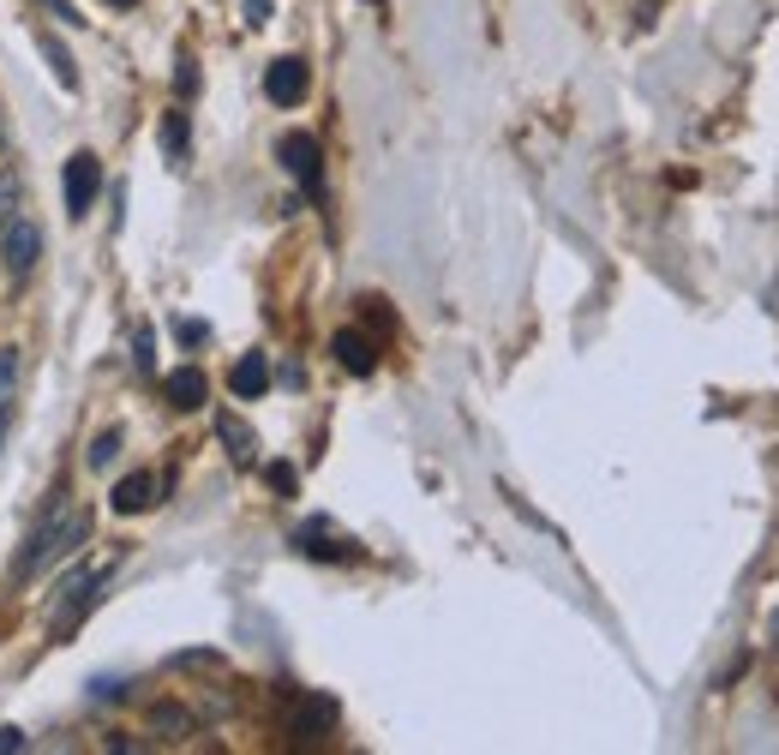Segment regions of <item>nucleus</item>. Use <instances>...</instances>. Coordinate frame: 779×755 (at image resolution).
<instances>
[{"mask_svg":"<svg viewBox=\"0 0 779 755\" xmlns=\"http://www.w3.org/2000/svg\"><path fill=\"white\" fill-rule=\"evenodd\" d=\"M84 534H91V516H84L67 492H55V497H48V510H43V522L24 534V552L12 558V575H19V582H31V575L55 570L60 558H72V546H79Z\"/></svg>","mask_w":779,"mask_h":755,"instance_id":"nucleus-1","label":"nucleus"},{"mask_svg":"<svg viewBox=\"0 0 779 755\" xmlns=\"http://www.w3.org/2000/svg\"><path fill=\"white\" fill-rule=\"evenodd\" d=\"M36 264H43V228L24 204V210L0 216V271H7V283H31Z\"/></svg>","mask_w":779,"mask_h":755,"instance_id":"nucleus-2","label":"nucleus"},{"mask_svg":"<svg viewBox=\"0 0 779 755\" xmlns=\"http://www.w3.org/2000/svg\"><path fill=\"white\" fill-rule=\"evenodd\" d=\"M276 157H283V169L294 174V186H300L306 198L324 204V150H318V138H312V133H283Z\"/></svg>","mask_w":779,"mask_h":755,"instance_id":"nucleus-3","label":"nucleus"},{"mask_svg":"<svg viewBox=\"0 0 779 755\" xmlns=\"http://www.w3.org/2000/svg\"><path fill=\"white\" fill-rule=\"evenodd\" d=\"M102 587H108V575H79V582H67V587H60L55 624H48V630H55V642H67V636L79 630L84 618H91V611H96V599H102Z\"/></svg>","mask_w":779,"mask_h":755,"instance_id":"nucleus-4","label":"nucleus"},{"mask_svg":"<svg viewBox=\"0 0 779 755\" xmlns=\"http://www.w3.org/2000/svg\"><path fill=\"white\" fill-rule=\"evenodd\" d=\"M336 701H330V696H300V701H294V713H288V744H324V737L330 732H336Z\"/></svg>","mask_w":779,"mask_h":755,"instance_id":"nucleus-5","label":"nucleus"},{"mask_svg":"<svg viewBox=\"0 0 779 755\" xmlns=\"http://www.w3.org/2000/svg\"><path fill=\"white\" fill-rule=\"evenodd\" d=\"M306 91H312V67H306L300 55H283L264 67V96L276 102V108H300Z\"/></svg>","mask_w":779,"mask_h":755,"instance_id":"nucleus-6","label":"nucleus"},{"mask_svg":"<svg viewBox=\"0 0 779 755\" xmlns=\"http://www.w3.org/2000/svg\"><path fill=\"white\" fill-rule=\"evenodd\" d=\"M60 192H67V210H72V216H84V210L96 204V192H102V162L91 157V150H79V157L67 162Z\"/></svg>","mask_w":779,"mask_h":755,"instance_id":"nucleus-7","label":"nucleus"},{"mask_svg":"<svg viewBox=\"0 0 779 755\" xmlns=\"http://www.w3.org/2000/svg\"><path fill=\"white\" fill-rule=\"evenodd\" d=\"M330 354H336V366H342V373H354V378L378 373V342L366 336V330H336V336H330Z\"/></svg>","mask_w":779,"mask_h":755,"instance_id":"nucleus-8","label":"nucleus"},{"mask_svg":"<svg viewBox=\"0 0 779 755\" xmlns=\"http://www.w3.org/2000/svg\"><path fill=\"white\" fill-rule=\"evenodd\" d=\"M294 546H300L306 558H318V564H354V558H360V546H354V540H342V534H330L324 522L300 528V534H294Z\"/></svg>","mask_w":779,"mask_h":755,"instance_id":"nucleus-9","label":"nucleus"},{"mask_svg":"<svg viewBox=\"0 0 779 755\" xmlns=\"http://www.w3.org/2000/svg\"><path fill=\"white\" fill-rule=\"evenodd\" d=\"M108 504H114V516H145V510L157 504V473H126V480H114Z\"/></svg>","mask_w":779,"mask_h":755,"instance_id":"nucleus-10","label":"nucleus"},{"mask_svg":"<svg viewBox=\"0 0 779 755\" xmlns=\"http://www.w3.org/2000/svg\"><path fill=\"white\" fill-rule=\"evenodd\" d=\"M228 390H234L240 402H259V396L271 390V361H264V354H240L234 373H228Z\"/></svg>","mask_w":779,"mask_h":755,"instance_id":"nucleus-11","label":"nucleus"},{"mask_svg":"<svg viewBox=\"0 0 779 755\" xmlns=\"http://www.w3.org/2000/svg\"><path fill=\"white\" fill-rule=\"evenodd\" d=\"M162 390H169V402L181 408V414H193V408H204V396H210V384H204V373H198V366H174Z\"/></svg>","mask_w":779,"mask_h":755,"instance_id":"nucleus-12","label":"nucleus"},{"mask_svg":"<svg viewBox=\"0 0 779 755\" xmlns=\"http://www.w3.org/2000/svg\"><path fill=\"white\" fill-rule=\"evenodd\" d=\"M12 414H19V348H0V444L12 432Z\"/></svg>","mask_w":779,"mask_h":755,"instance_id":"nucleus-13","label":"nucleus"},{"mask_svg":"<svg viewBox=\"0 0 779 755\" xmlns=\"http://www.w3.org/2000/svg\"><path fill=\"white\" fill-rule=\"evenodd\" d=\"M186 150H193V126H186L181 108H169V114H162V157L186 162Z\"/></svg>","mask_w":779,"mask_h":755,"instance_id":"nucleus-14","label":"nucleus"},{"mask_svg":"<svg viewBox=\"0 0 779 755\" xmlns=\"http://www.w3.org/2000/svg\"><path fill=\"white\" fill-rule=\"evenodd\" d=\"M24 204H31V192H24V174L12 169V162H0V216L24 210Z\"/></svg>","mask_w":779,"mask_h":755,"instance_id":"nucleus-15","label":"nucleus"},{"mask_svg":"<svg viewBox=\"0 0 779 755\" xmlns=\"http://www.w3.org/2000/svg\"><path fill=\"white\" fill-rule=\"evenodd\" d=\"M216 432H222V444H228V456H234V462H252V432L240 426L234 414H222V420H216Z\"/></svg>","mask_w":779,"mask_h":755,"instance_id":"nucleus-16","label":"nucleus"},{"mask_svg":"<svg viewBox=\"0 0 779 755\" xmlns=\"http://www.w3.org/2000/svg\"><path fill=\"white\" fill-rule=\"evenodd\" d=\"M43 55H48V67H55V79L67 84V91H79V67H72V55L55 43V36H43Z\"/></svg>","mask_w":779,"mask_h":755,"instance_id":"nucleus-17","label":"nucleus"},{"mask_svg":"<svg viewBox=\"0 0 779 755\" xmlns=\"http://www.w3.org/2000/svg\"><path fill=\"white\" fill-rule=\"evenodd\" d=\"M150 725H157V732H169V737H186V732H193V713H186V708H169V701H162V708L150 713Z\"/></svg>","mask_w":779,"mask_h":755,"instance_id":"nucleus-18","label":"nucleus"},{"mask_svg":"<svg viewBox=\"0 0 779 755\" xmlns=\"http://www.w3.org/2000/svg\"><path fill=\"white\" fill-rule=\"evenodd\" d=\"M360 318L378 330V336H385V330L396 324V312H390V300H385V294H366V300H360Z\"/></svg>","mask_w":779,"mask_h":755,"instance_id":"nucleus-19","label":"nucleus"},{"mask_svg":"<svg viewBox=\"0 0 779 755\" xmlns=\"http://www.w3.org/2000/svg\"><path fill=\"white\" fill-rule=\"evenodd\" d=\"M114 450H121V432H102L91 444V468H114Z\"/></svg>","mask_w":779,"mask_h":755,"instance_id":"nucleus-20","label":"nucleus"},{"mask_svg":"<svg viewBox=\"0 0 779 755\" xmlns=\"http://www.w3.org/2000/svg\"><path fill=\"white\" fill-rule=\"evenodd\" d=\"M174 672H222V654H174Z\"/></svg>","mask_w":779,"mask_h":755,"instance_id":"nucleus-21","label":"nucleus"},{"mask_svg":"<svg viewBox=\"0 0 779 755\" xmlns=\"http://www.w3.org/2000/svg\"><path fill=\"white\" fill-rule=\"evenodd\" d=\"M264 480H271V485H276V492H283V497H294V485H300V473H294L288 462H271V468H264Z\"/></svg>","mask_w":779,"mask_h":755,"instance_id":"nucleus-22","label":"nucleus"},{"mask_svg":"<svg viewBox=\"0 0 779 755\" xmlns=\"http://www.w3.org/2000/svg\"><path fill=\"white\" fill-rule=\"evenodd\" d=\"M133 361H138V373H150V361H157V354H150V330L133 336Z\"/></svg>","mask_w":779,"mask_h":755,"instance_id":"nucleus-23","label":"nucleus"},{"mask_svg":"<svg viewBox=\"0 0 779 755\" xmlns=\"http://www.w3.org/2000/svg\"><path fill=\"white\" fill-rule=\"evenodd\" d=\"M12 750H31V737L19 725H0V755H12Z\"/></svg>","mask_w":779,"mask_h":755,"instance_id":"nucleus-24","label":"nucleus"},{"mask_svg":"<svg viewBox=\"0 0 779 755\" xmlns=\"http://www.w3.org/2000/svg\"><path fill=\"white\" fill-rule=\"evenodd\" d=\"M204 336H210V330H204V324H198V318H186V324H181V342H186V348H198V342H204Z\"/></svg>","mask_w":779,"mask_h":755,"instance_id":"nucleus-25","label":"nucleus"},{"mask_svg":"<svg viewBox=\"0 0 779 755\" xmlns=\"http://www.w3.org/2000/svg\"><path fill=\"white\" fill-rule=\"evenodd\" d=\"M247 24H271V0H247Z\"/></svg>","mask_w":779,"mask_h":755,"instance_id":"nucleus-26","label":"nucleus"},{"mask_svg":"<svg viewBox=\"0 0 779 755\" xmlns=\"http://www.w3.org/2000/svg\"><path fill=\"white\" fill-rule=\"evenodd\" d=\"M198 91V72H193V60H181V96H193Z\"/></svg>","mask_w":779,"mask_h":755,"instance_id":"nucleus-27","label":"nucleus"},{"mask_svg":"<svg viewBox=\"0 0 779 755\" xmlns=\"http://www.w3.org/2000/svg\"><path fill=\"white\" fill-rule=\"evenodd\" d=\"M0 150H7V114H0Z\"/></svg>","mask_w":779,"mask_h":755,"instance_id":"nucleus-28","label":"nucleus"},{"mask_svg":"<svg viewBox=\"0 0 779 755\" xmlns=\"http://www.w3.org/2000/svg\"><path fill=\"white\" fill-rule=\"evenodd\" d=\"M108 7H133V0H108Z\"/></svg>","mask_w":779,"mask_h":755,"instance_id":"nucleus-29","label":"nucleus"},{"mask_svg":"<svg viewBox=\"0 0 779 755\" xmlns=\"http://www.w3.org/2000/svg\"><path fill=\"white\" fill-rule=\"evenodd\" d=\"M378 7H385V0H378Z\"/></svg>","mask_w":779,"mask_h":755,"instance_id":"nucleus-30","label":"nucleus"}]
</instances>
